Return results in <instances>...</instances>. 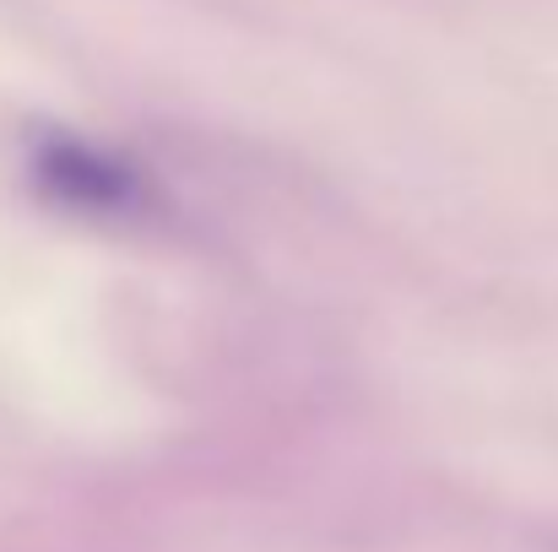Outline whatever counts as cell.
<instances>
[{
  "mask_svg": "<svg viewBox=\"0 0 558 552\" xmlns=\"http://www.w3.org/2000/svg\"><path fill=\"white\" fill-rule=\"evenodd\" d=\"M38 174L60 195L82 200V206H125V200H136V180L114 158H104V152H93L82 142H65V136H49L38 147Z\"/></svg>",
  "mask_w": 558,
  "mask_h": 552,
  "instance_id": "cell-1",
  "label": "cell"
}]
</instances>
